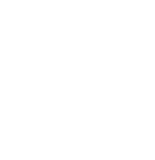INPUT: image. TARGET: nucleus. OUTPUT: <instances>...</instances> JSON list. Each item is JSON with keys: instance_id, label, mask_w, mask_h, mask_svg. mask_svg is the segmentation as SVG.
I'll use <instances>...</instances> for the list:
<instances>
[]
</instances>
